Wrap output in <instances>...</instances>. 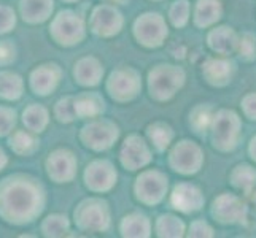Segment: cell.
<instances>
[{
    "instance_id": "24",
    "label": "cell",
    "mask_w": 256,
    "mask_h": 238,
    "mask_svg": "<svg viewBox=\"0 0 256 238\" xmlns=\"http://www.w3.org/2000/svg\"><path fill=\"white\" fill-rule=\"evenodd\" d=\"M110 2H122V0H110Z\"/></svg>"
},
{
    "instance_id": "8",
    "label": "cell",
    "mask_w": 256,
    "mask_h": 238,
    "mask_svg": "<svg viewBox=\"0 0 256 238\" xmlns=\"http://www.w3.org/2000/svg\"><path fill=\"white\" fill-rule=\"evenodd\" d=\"M76 162L74 156L67 151H56L48 159V175L54 178L56 183L70 181L75 175Z\"/></svg>"
},
{
    "instance_id": "15",
    "label": "cell",
    "mask_w": 256,
    "mask_h": 238,
    "mask_svg": "<svg viewBox=\"0 0 256 238\" xmlns=\"http://www.w3.org/2000/svg\"><path fill=\"white\" fill-rule=\"evenodd\" d=\"M10 148L18 154H32L38 148V142L28 132H14L10 138Z\"/></svg>"
},
{
    "instance_id": "12",
    "label": "cell",
    "mask_w": 256,
    "mask_h": 238,
    "mask_svg": "<svg viewBox=\"0 0 256 238\" xmlns=\"http://www.w3.org/2000/svg\"><path fill=\"white\" fill-rule=\"evenodd\" d=\"M21 11L26 21L42 22L52 11V0H22Z\"/></svg>"
},
{
    "instance_id": "16",
    "label": "cell",
    "mask_w": 256,
    "mask_h": 238,
    "mask_svg": "<svg viewBox=\"0 0 256 238\" xmlns=\"http://www.w3.org/2000/svg\"><path fill=\"white\" fill-rule=\"evenodd\" d=\"M48 122V113L45 108L34 105L24 111V124L28 126L32 132H42V129Z\"/></svg>"
},
{
    "instance_id": "20",
    "label": "cell",
    "mask_w": 256,
    "mask_h": 238,
    "mask_svg": "<svg viewBox=\"0 0 256 238\" xmlns=\"http://www.w3.org/2000/svg\"><path fill=\"white\" fill-rule=\"evenodd\" d=\"M14 111L12 110H6V108H0V135H6L10 132L14 124H16V119H14Z\"/></svg>"
},
{
    "instance_id": "21",
    "label": "cell",
    "mask_w": 256,
    "mask_h": 238,
    "mask_svg": "<svg viewBox=\"0 0 256 238\" xmlns=\"http://www.w3.org/2000/svg\"><path fill=\"white\" fill-rule=\"evenodd\" d=\"M14 13L6 6H0V33L10 32L14 27Z\"/></svg>"
},
{
    "instance_id": "22",
    "label": "cell",
    "mask_w": 256,
    "mask_h": 238,
    "mask_svg": "<svg viewBox=\"0 0 256 238\" xmlns=\"http://www.w3.org/2000/svg\"><path fill=\"white\" fill-rule=\"evenodd\" d=\"M14 59V48L8 41H0V64H8Z\"/></svg>"
},
{
    "instance_id": "18",
    "label": "cell",
    "mask_w": 256,
    "mask_h": 238,
    "mask_svg": "<svg viewBox=\"0 0 256 238\" xmlns=\"http://www.w3.org/2000/svg\"><path fill=\"white\" fill-rule=\"evenodd\" d=\"M68 231V221L64 216H50L43 224V232L48 237H59Z\"/></svg>"
},
{
    "instance_id": "5",
    "label": "cell",
    "mask_w": 256,
    "mask_h": 238,
    "mask_svg": "<svg viewBox=\"0 0 256 238\" xmlns=\"http://www.w3.org/2000/svg\"><path fill=\"white\" fill-rule=\"evenodd\" d=\"M137 75L130 70H118L113 72L108 81V91L113 99L118 100H128L134 97L138 89Z\"/></svg>"
},
{
    "instance_id": "13",
    "label": "cell",
    "mask_w": 256,
    "mask_h": 238,
    "mask_svg": "<svg viewBox=\"0 0 256 238\" xmlns=\"http://www.w3.org/2000/svg\"><path fill=\"white\" fill-rule=\"evenodd\" d=\"M74 110L80 118H96L104 111V102L94 94L80 95L76 100H74Z\"/></svg>"
},
{
    "instance_id": "7",
    "label": "cell",
    "mask_w": 256,
    "mask_h": 238,
    "mask_svg": "<svg viewBox=\"0 0 256 238\" xmlns=\"http://www.w3.org/2000/svg\"><path fill=\"white\" fill-rule=\"evenodd\" d=\"M92 30L104 37H108V35L118 33L122 24V17L121 14L114 10V8L104 5L96 8L92 13Z\"/></svg>"
},
{
    "instance_id": "19",
    "label": "cell",
    "mask_w": 256,
    "mask_h": 238,
    "mask_svg": "<svg viewBox=\"0 0 256 238\" xmlns=\"http://www.w3.org/2000/svg\"><path fill=\"white\" fill-rule=\"evenodd\" d=\"M56 116L59 121H72L74 116H75V110H74V100L72 99H62L59 100L58 105H56Z\"/></svg>"
},
{
    "instance_id": "6",
    "label": "cell",
    "mask_w": 256,
    "mask_h": 238,
    "mask_svg": "<svg viewBox=\"0 0 256 238\" xmlns=\"http://www.w3.org/2000/svg\"><path fill=\"white\" fill-rule=\"evenodd\" d=\"M116 183V172L105 161L91 164L86 170V186L92 191H107Z\"/></svg>"
},
{
    "instance_id": "2",
    "label": "cell",
    "mask_w": 256,
    "mask_h": 238,
    "mask_svg": "<svg viewBox=\"0 0 256 238\" xmlns=\"http://www.w3.org/2000/svg\"><path fill=\"white\" fill-rule=\"evenodd\" d=\"M51 32L62 45H75L84 35V24L82 17L72 11H62L52 22Z\"/></svg>"
},
{
    "instance_id": "4",
    "label": "cell",
    "mask_w": 256,
    "mask_h": 238,
    "mask_svg": "<svg viewBox=\"0 0 256 238\" xmlns=\"http://www.w3.org/2000/svg\"><path fill=\"white\" fill-rule=\"evenodd\" d=\"M82 138L88 146L100 151V149H107L113 145L114 140L118 138V129L108 122H94L83 129Z\"/></svg>"
},
{
    "instance_id": "25",
    "label": "cell",
    "mask_w": 256,
    "mask_h": 238,
    "mask_svg": "<svg viewBox=\"0 0 256 238\" xmlns=\"http://www.w3.org/2000/svg\"><path fill=\"white\" fill-rule=\"evenodd\" d=\"M67 2H74V0H67Z\"/></svg>"
},
{
    "instance_id": "1",
    "label": "cell",
    "mask_w": 256,
    "mask_h": 238,
    "mask_svg": "<svg viewBox=\"0 0 256 238\" xmlns=\"http://www.w3.org/2000/svg\"><path fill=\"white\" fill-rule=\"evenodd\" d=\"M40 194L29 183H13L2 196V210L8 211L6 216L12 218L10 221H32V218L42 211Z\"/></svg>"
},
{
    "instance_id": "14",
    "label": "cell",
    "mask_w": 256,
    "mask_h": 238,
    "mask_svg": "<svg viewBox=\"0 0 256 238\" xmlns=\"http://www.w3.org/2000/svg\"><path fill=\"white\" fill-rule=\"evenodd\" d=\"M22 92V81L18 75L2 72L0 73V97L6 100L20 99Z\"/></svg>"
},
{
    "instance_id": "17",
    "label": "cell",
    "mask_w": 256,
    "mask_h": 238,
    "mask_svg": "<svg viewBox=\"0 0 256 238\" xmlns=\"http://www.w3.org/2000/svg\"><path fill=\"white\" fill-rule=\"evenodd\" d=\"M121 231L124 237H140V235H146L148 232V223L144 216L140 215H132L126 216L124 221L121 224Z\"/></svg>"
},
{
    "instance_id": "10",
    "label": "cell",
    "mask_w": 256,
    "mask_h": 238,
    "mask_svg": "<svg viewBox=\"0 0 256 238\" xmlns=\"http://www.w3.org/2000/svg\"><path fill=\"white\" fill-rule=\"evenodd\" d=\"M58 65H42L37 68L30 76V84L35 94L48 95L59 81V70Z\"/></svg>"
},
{
    "instance_id": "9",
    "label": "cell",
    "mask_w": 256,
    "mask_h": 238,
    "mask_svg": "<svg viewBox=\"0 0 256 238\" xmlns=\"http://www.w3.org/2000/svg\"><path fill=\"white\" fill-rule=\"evenodd\" d=\"M121 162L129 170H137L148 162V151L138 137L128 138L121 149Z\"/></svg>"
},
{
    "instance_id": "11",
    "label": "cell",
    "mask_w": 256,
    "mask_h": 238,
    "mask_svg": "<svg viewBox=\"0 0 256 238\" xmlns=\"http://www.w3.org/2000/svg\"><path fill=\"white\" fill-rule=\"evenodd\" d=\"M104 73V70L100 64L97 62L92 57H86L75 65V78L80 84L84 86H94L100 81V76Z\"/></svg>"
},
{
    "instance_id": "3",
    "label": "cell",
    "mask_w": 256,
    "mask_h": 238,
    "mask_svg": "<svg viewBox=\"0 0 256 238\" xmlns=\"http://www.w3.org/2000/svg\"><path fill=\"white\" fill-rule=\"evenodd\" d=\"M78 224L88 231H105L108 227V211L107 205L99 200H88L75 211Z\"/></svg>"
},
{
    "instance_id": "23",
    "label": "cell",
    "mask_w": 256,
    "mask_h": 238,
    "mask_svg": "<svg viewBox=\"0 0 256 238\" xmlns=\"http://www.w3.org/2000/svg\"><path fill=\"white\" fill-rule=\"evenodd\" d=\"M5 164H6V156H5V153L2 151V149H0V170L4 169Z\"/></svg>"
}]
</instances>
